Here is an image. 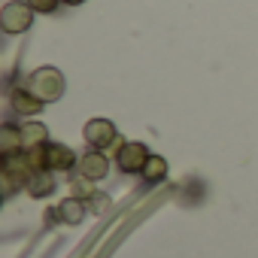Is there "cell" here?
I'll return each instance as SVG.
<instances>
[{"instance_id": "1", "label": "cell", "mask_w": 258, "mask_h": 258, "mask_svg": "<svg viewBox=\"0 0 258 258\" xmlns=\"http://www.w3.org/2000/svg\"><path fill=\"white\" fill-rule=\"evenodd\" d=\"M25 88H28L31 94H37L43 103H55V100L64 94V76H61V70H55V67H40V70H34V73L28 76Z\"/></svg>"}, {"instance_id": "2", "label": "cell", "mask_w": 258, "mask_h": 258, "mask_svg": "<svg viewBox=\"0 0 258 258\" xmlns=\"http://www.w3.org/2000/svg\"><path fill=\"white\" fill-rule=\"evenodd\" d=\"M34 22V10L31 4H25V0H13V4L4 7V13H0V25H4L7 34H25Z\"/></svg>"}, {"instance_id": "3", "label": "cell", "mask_w": 258, "mask_h": 258, "mask_svg": "<svg viewBox=\"0 0 258 258\" xmlns=\"http://www.w3.org/2000/svg\"><path fill=\"white\" fill-rule=\"evenodd\" d=\"M149 161V149L143 143H121L118 152H115V164L124 170V173H137L143 170Z\"/></svg>"}, {"instance_id": "4", "label": "cell", "mask_w": 258, "mask_h": 258, "mask_svg": "<svg viewBox=\"0 0 258 258\" xmlns=\"http://www.w3.org/2000/svg\"><path fill=\"white\" fill-rule=\"evenodd\" d=\"M85 143L91 146V149H106L109 143H115V127H112V121H106V118H91L88 124H85Z\"/></svg>"}, {"instance_id": "5", "label": "cell", "mask_w": 258, "mask_h": 258, "mask_svg": "<svg viewBox=\"0 0 258 258\" xmlns=\"http://www.w3.org/2000/svg\"><path fill=\"white\" fill-rule=\"evenodd\" d=\"M73 152L67 149V146H61V143H49V146H40V164L46 167V170H67V167H73Z\"/></svg>"}, {"instance_id": "6", "label": "cell", "mask_w": 258, "mask_h": 258, "mask_svg": "<svg viewBox=\"0 0 258 258\" xmlns=\"http://www.w3.org/2000/svg\"><path fill=\"white\" fill-rule=\"evenodd\" d=\"M106 170H109V161H106V155L103 152H88V155H82V161H79V173L85 176V179H103L106 176Z\"/></svg>"}, {"instance_id": "7", "label": "cell", "mask_w": 258, "mask_h": 258, "mask_svg": "<svg viewBox=\"0 0 258 258\" xmlns=\"http://www.w3.org/2000/svg\"><path fill=\"white\" fill-rule=\"evenodd\" d=\"M10 100H13L16 112H25V115H34V112H40V109L46 106V103H43V100H40L37 94H31L28 88H16Z\"/></svg>"}, {"instance_id": "8", "label": "cell", "mask_w": 258, "mask_h": 258, "mask_svg": "<svg viewBox=\"0 0 258 258\" xmlns=\"http://www.w3.org/2000/svg\"><path fill=\"white\" fill-rule=\"evenodd\" d=\"M46 137H49L46 124L31 121V124H25V127H22V149H37V146H46Z\"/></svg>"}, {"instance_id": "9", "label": "cell", "mask_w": 258, "mask_h": 258, "mask_svg": "<svg viewBox=\"0 0 258 258\" xmlns=\"http://www.w3.org/2000/svg\"><path fill=\"white\" fill-rule=\"evenodd\" d=\"M52 188H55V182H52L49 173H31V179H28V191H31V195L40 198V195H49Z\"/></svg>"}, {"instance_id": "10", "label": "cell", "mask_w": 258, "mask_h": 258, "mask_svg": "<svg viewBox=\"0 0 258 258\" xmlns=\"http://www.w3.org/2000/svg\"><path fill=\"white\" fill-rule=\"evenodd\" d=\"M140 173H143L146 179H152V182H155V179H161V176L167 173V164H164V158H161V155H149V161H146V167H143Z\"/></svg>"}, {"instance_id": "11", "label": "cell", "mask_w": 258, "mask_h": 258, "mask_svg": "<svg viewBox=\"0 0 258 258\" xmlns=\"http://www.w3.org/2000/svg\"><path fill=\"white\" fill-rule=\"evenodd\" d=\"M61 216H64L67 222H79V219H82V207H79L76 201H67V204L61 207Z\"/></svg>"}, {"instance_id": "12", "label": "cell", "mask_w": 258, "mask_h": 258, "mask_svg": "<svg viewBox=\"0 0 258 258\" xmlns=\"http://www.w3.org/2000/svg\"><path fill=\"white\" fill-rule=\"evenodd\" d=\"M28 4H31L34 13H55L61 0H28Z\"/></svg>"}, {"instance_id": "13", "label": "cell", "mask_w": 258, "mask_h": 258, "mask_svg": "<svg viewBox=\"0 0 258 258\" xmlns=\"http://www.w3.org/2000/svg\"><path fill=\"white\" fill-rule=\"evenodd\" d=\"M64 4H73V7H76V4H82V0H64Z\"/></svg>"}]
</instances>
